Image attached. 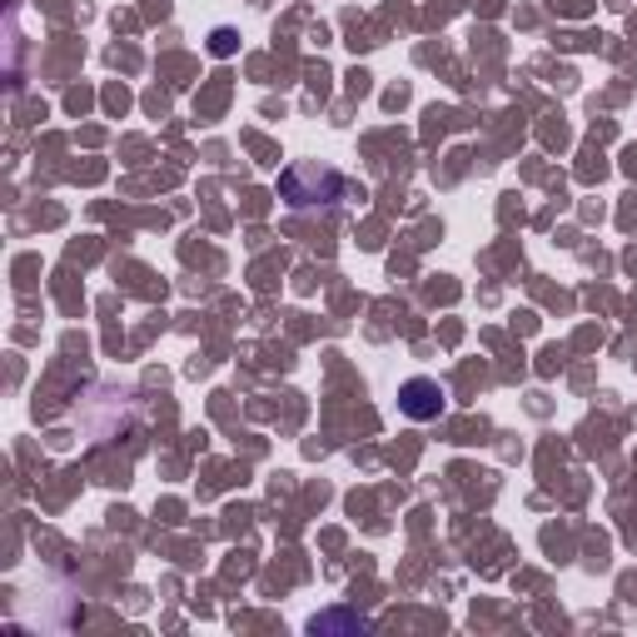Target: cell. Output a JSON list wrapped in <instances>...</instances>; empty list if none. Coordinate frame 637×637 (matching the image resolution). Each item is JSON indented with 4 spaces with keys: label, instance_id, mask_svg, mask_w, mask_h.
<instances>
[{
    "label": "cell",
    "instance_id": "6da1fadb",
    "mask_svg": "<svg viewBox=\"0 0 637 637\" xmlns=\"http://www.w3.org/2000/svg\"><path fill=\"white\" fill-rule=\"evenodd\" d=\"M279 195L289 199L294 209H309V205H334L344 195V175L328 165H314V159H299L279 175Z\"/></svg>",
    "mask_w": 637,
    "mask_h": 637
},
{
    "label": "cell",
    "instance_id": "7a4b0ae2",
    "mask_svg": "<svg viewBox=\"0 0 637 637\" xmlns=\"http://www.w3.org/2000/svg\"><path fill=\"white\" fill-rule=\"evenodd\" d=\"M448 408V394L438 378H408L404 388H398V414L414 418V424H428V418H438Z\"/></svg>",
    "mask_w": 637,
    "mask_h": 637
},
{
    "label": "cell",
    "instance_id": "3957f363",
    "mask_svg": "<svg viewBox=\"0 0 637 637\" xmlns=\"http://www.w3.org/2000/svg\"><path fill=\"white\" fill-rule=\"evenodd\" d=\"M309 633H368V617H358V613H344V607H334V613H318L314 623H309Z\"/></svg>",
    "mask_w": 637,
    "mask_h": 637
},
{
    "label": "cell",
    "instance_id": "277c9868",
    "mask_svg": "<svg viewBox=\"0 0 637 637\" xmlns=\"http://www.w3.org/2000/svg\"><path fill=\"white\" fill-rule=\"evenodd\" d=\"M234 50V30H215V55H229Z\"/></svg>",
    "mask_w": 637,
    "mask_h": 637
}]
</instances>
